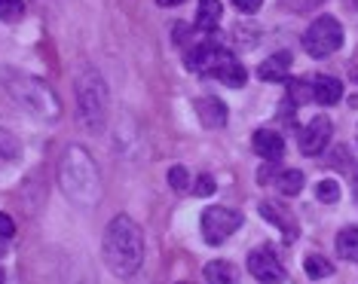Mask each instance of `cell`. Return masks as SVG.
<instances>
[{"label":"cell","instance_id":"13","mask_svg":"<svg viewBox=\"0 0 358 284\" xmlns=\"http://www.w3.org/2000/svg\"><path fill=\"white\" fill-rule=\"evenodd\" d=\"M260 214L266 217V221H270L275 230H282V232H288V239H294L297 235V223H294V217L288 214V211H285L279 202H273V199H266V202H260Z\"/></svg>","mask_w":358,"mask_h":284},{"label":"cell","instance_id":"33","mask_svg":"<svg viewBox=\"0 0 358 284\" xmlns=\"http://www.w3.org/2000/svg\"><path fill=\"white\" fill-rule=\"evenodd\" d=\"M181 284H184V281H181Z\"/></svg>","mask_w":358,"mask_h":284},{"label":"cell","instance_id":"19","mask_svg":"<svg viewBox=\"0 0 358 284\" xmlns=\"http://www.w3.org/2000/svg\"><path fill=\"white\" fill-rule=\"evenodd\" d=\"M275 190H279L282 196H297V193L303 190V172H297V168L279 172L275 174Z\"/></svg>","mask_w":358,"mask_h":284},{"label":"cell","instance_id":"18","mask_svg":"<svg viewBox=\"0 0 358 284\" xmlns=\"http://www.w3.org/2000/svg\"><path fill=\"white\" fill-rule=\"evenodd\" d=\"M206 281L208 284H236L239 275H236V269L227 263V260H211L206 266Z\"/></svg>","mask_w":358,"mask_h":284},{"label":"cell","instance_id":"20","mask_svg":"<svg viewBox=\"0 0 358 284\" xmlns=\"http://www.w3.org/2000/svg\"><path fill=\"white\" fill-rule=\"evenodd\" d=\"M303 272L309 275V278L319 281V278H328V275L334 272V266H331L324 257H319V254H309V257L303 260Z\"/></svg>","mask_w":358,"mask_h":284},{"label":"cell","instance_id":"10","mask_svg":"<svg viewBox=\"0 0 358 284\" xmlns=\"http://www.w3.org/2000/svg\"><path fill=\"white\" fill-rule=\"evenodd\" d=\"M217 80H221L224 86H230V89H242L248 83V70L242 68L239 61H236V55L233 52H221V59H217V64H215V70H211Z\"/></svg>","mask_w":358,"mask_h":284},{"label":"cell","instance_id":"31","mask_svg":"<svg viewBox=\"0 0 358 284\" xmlns=\"http://www.w3.org/2000/svg\"><path fill=\"white\" fill-rule=\"evenodd\" d=\"M0 284H3V269H0Z\"/></svg>","mask_w":358,"mask_h":284},{"label":"cell","instance_id":"2","mask_svg":"<svg viewBox=\"0 0 358 284\" xmlns=\"http://www.w3.org/2000/svg\"><path fill=\"white\" fill-rule=\"evenodd\" d=\"M62 190L77 205H95L101 199V174L83 147H68L62 156Z\"/></svg>","mask_w":358,"mask_h":284},{"label":"cell","instance_id":"14","mask_svg":"<svg viewBox=\"0 0 358 284\" xmlns=\"http://www.w3.org/2000/svg\"><path fill=\"white\" fill-rule=\"evenodd\" d=\"M340 98H343V83H340L337 77H328V74L315 77V83H313V101H319V104H324V107H331V104H337Z\"/></svg>","mask_w":358,"mask_h":284},{"label":"cell","instance_id":"21","mask_svg":"<svg viewBox=\"0 0 358 284\" xmlns=\"http://www.w3.org/2000/svg\"><path fill=\"white\" fill-rule=\"evenodd\" d=\"M0 156H3V159H19V156H22L19 137L10 135L6 128H0Z\"/></svg>","mask_w":358,"mask_h":284},{"label":"cell","instance_id":"24","mask_svg":"<svg viewBox=\"0 0 358 284\" xmlns=\"http://www.w3.org/2000/svg\"><path fill=\"white\" fill-rule=\"evenodd\" d=\"M169 184H172V190H187L190 186V172L184 165H172L169 168Z\"/></svg>","mask_w":358,"mask_h":284},{"label":"cell","instance_id":"9","mask_svg":"<svg viewBox=\"0 0 358 284\" xmlns=\"http://www.w3.org/2000/svg\"><path fill=\"white\" fill-rule=\"evenodd\" d=\"M221 52H224V46L199 43V46H193V50H187L184 64L190 70H196V74H211V70H215V64H217V59H221Z\"/></svg>","mask_w":358,"mask_h":284},{"label":"cell","instance_id":"32","mask_svg":"<svg viewBox=\"0 0 358 284\" xmlns=\"http://www.w3.org/2000/svg\"><path fill=\"white\" fill-rule=\"evenodd\" d=\"M355 141H358V128H355Z\"/></svg>","mask_w":358,"mask_h":284},{"label":"cell","instance_id":"23","mask_svg":"<svg viewBox=\"0 0 358 284\" xmlns=\"http://www.w3.org/2000/svg\"><path fill=\"white\" fill-rule=\"evenodd\" d=\"M25 13V0H0V22H15Z\"/></svg>","mask_w":358,"mask_h":284},{"label":"cell","instance_id":"17","mask_svg":"<svg viewBox=\"0 0 358 284\" xmlns=\"http://www.w3.org/2000/svg\"><path fill=\"white\" fill-rule=\"evenodd\" d=\"M337 254L340 260H349V263H358V226H346L337 235Z\"/></svg>","mask_w":358,"mask_h":284},{"label":"cell","instance_id":"4","mask_svg":"<svg viewBox=\"0 0 358 284\" xmlns=\"http://www.w3.org/2000/svg\"><path fill=\"white\" fill-rule=\"evenodd\" d=\"M74 89H77V110L83 126L92 128V132H101L104 123H108V107H110L108 83H104L95 68H86L77 74Z\"/></svg>","mask_w":358,"mask_h":284},{"label":"cell","instance_id":"26","mask_svg":"<svg viewBox=\"0 0 358 284\" xmlns=\"http://www.w3.org/2000/svg\"><path fill=\"white\" fill-rule=\"evenodd\" d=\"M324 0H282V6H288L291 13H309V10H319Z\"/></svg>","mask_w":358,"mask_h":284},{"label":"cell","instance_id":"22","mask_svg":"<svg viewBox=\"0 0 358 284\" xmlns=\"http://www.w3.org/2000/svg\"><path fill=\"white\" fill-rule=\"evenodd\" d=\"M315 196H319V202H324V205H337L340 184L337 181H322L319 186H315Z\"/></svg>","mask_w":358,"mask_h":284},{"label":"cell","instance_id":"11","mask_svg":"<svg viewBox=\"0 0 358 284\" xmlns=\"http://www.w3.org/2000/svg\"><path fill=\"white\" fill-rule=\"evenodd\" d=\"M251 144H255L257 156H264L266 162H279L285 156V141H282L279 132H273V128H257V132L251 135Z\"/></svg>","mask_w":358,"mask_h":284},{"label":"cell","instance_id":"28","mask_svg":"<svg viewBox=\"0 0 358 284\" xmlns=\"http://www.w3.org/2000/svg\"><path fill=\"white\" fill-rule=\"evenodd\" d=\"M233 6L239 13H245V15H255L260 6H264V0H233Z\"/></svg>","mask_w":358,"mask_h":284},{"label":"cell","instance_id":"29","mask_svg":"<svg viewBox=\"0 0 358 284\" xmlns=\"http://www.w3.org/2000/svg\"><path fill=\"white\" fill-rule=\"evenodd\" d=\"M13 232H15V221L10 214H3V211H0V239H10Z\"/></svg>","mask_w":358,"mask_h":284},{"label":"cell","instance_id":"8","mask_svg":"<svg viewBox=\"0 0 358 284\" xmlns=\"http://www.w3.org/2000/svg\"><path fill=\"white\" fill-rule=\"evenodd\" d=\"M248 269L260 284H282V278H285V269H282L279 257H275L270 248L251 251L248 254Z\"/></svg>","mask_w":358,"mask_h":284},{"label":"cell","instance_id":"12","mask_svg":"<svg viewBox=\"0 0 358 284\" xmlns=\"http://www.w3.org/2000/svg\"><path fill=\"white\" fill-rule=\"evenodd\" d=\"M196 117L206 128H224L227 126V104L221 98H196Z\"/></svg>","mask_w":358,"mask_h":284},{"label":"cell","instance_id":"5","mask_svg":"<svg viewBox=\"0 0 358 284\" xmlns=\"http://www.w3.org/2000/svg\"><path fill=\"white\" fill-rule=\"evenodd\" d=\"M340 46H343V25H340V19H334V15L315 19L303 34V50L313 55V59H328Z\"/></svg>","mask_w":358,"mask_h":284},{"label":"cell","instance_id":"15","mask_svg":"<svg viewBox=\"0 0 358 284\" xmlns=\"http://www.w3.org/2000/svg\"><path fill=\"white\" fill-rule=\"evenodd\" d=\"M288 68H291V52H275L273 59H266L260 64L257 74H260V80H266V83H285V80H288Z\"/></svg>","mask_w":358,"mask_h":284},{"label":"cell","instance_id":"25","mask_svg":"<svg viewBox=\"0 0 358 284\" xmlns=\"http://www.w3.org/2000/svg\"><path fill=\"white\" fill-rule=\"evenodd\" d=\"M288 89H291V98H294V104H303V101H309V95H313V86L300 83V80H288Z\"/></svg>","mask_w":358,"mask_h":284},{"label":"cell","instance_id":"3","mask_svg":"<svg viewBox=\"0 0 358 284\" xmlns=\"http://www.w3.org/2000/svg\"><path fill=\"white\" fill-rule=\"evenodd\" d=\"M3 86H6V92H10L28 113L40 117L43 123H59L62 104H59L55 92L43 83V80L28 77V74H19V70L13 74V70H10V74H3Z\"/></svg>","mask_w":358,"mask_h":284},{"label":"cell","instance_id":"6","mask_svg":"<svg viewBox=\"0 0 358 284\" xmlns=\"http://www.w3.org/2000/svg\"><path fill=\"white\" fill-rule=\"evenodd\" d=\"M239 226H242V214H236L230 208L215 205V208L202 211V239L208 245H224Z\"/></svg>","mask_w":358,"mask_h":284},{"label":"cell","instance_id":"27","mask_svg":"<svg viewBox=\"0 0 358 284\" xmlns=\"http://www.w3.org/2000/svg\"><path fill=\"white\" fill-rule=\"evenodd\" d=\"M215 190H217L215 177H211V174H199V181H196V196H211Z\"/></svg>","mask_w":358,"mask_h":284},{"label":"cell","instance_id":"1","mask_svg":"<svg viewBox=\"0 0 358 284\" xmlns=\"http://www.w3.org/2000/svg\"><path fill=\"white\" fill-rule=\"evenodd\" d=\"M101 254H104V263L110 266L113 275L120 278H129L141 269L144 263V235L138 230V223L132 217L120 214L113 217L104 230V245H101Z\"/></svg>","mask_w":358,"mask_h":284},{"label":"cell","instance_id":"16","mask_svg":"<svg viewBox=\"0 0 358 284\" xmlns=\"http://www.w3.org/2000/svg\"><path fill=\"white\" fill-rule=\"evenodd\" d=\"M224 15L221 0H199V10H196V28L199 31H215L217 22Z\"/></svg>","mask_w":358,"mask_h":284},{"label":"cell","instance_id":"7","mask_svg":"<svg viewBox=\"0 0 358 284\" xmlns=\"http://www.w3.org/2000/svg\"><path fill=\"white\" fill-rule=\"evenodd\" d=\"M328 144H331V119L319 113L300 132V150H303V156H319Z\"/></svg>","mask_w":358,"mask_h":284},{"label":"cell","instance_id":"30","mask_svg":"<svg viewBox=\"0 0 358 284\" xmlns=\"http://www.w3.org/2000/svg\"><path fill=\"white\" fill-rule=\"evenodd\" d=\"M159 6H178V3H184V0H157Z\"/></svg>","mask_w":358,"mask_h":284}]
</instances>
